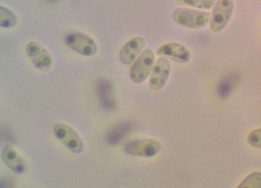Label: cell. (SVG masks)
Returning a JSON list of instances; mask_svg holds the SVG:
<instances>
[{"label": "cell", "instance_id": "4fadbf2b", "mask_svg": "<svg viewBox=\"0 0 261 188\" xmlns=\"http://www.w3.org/2000/svg\"><path fill=\"white\" fill-rule=\"evenodd\" d=\"M237 82V76L234 74L226 76L223 78L218 86V93L220 97L225 99L229 97Z\"/></svg>", "mask_w": 261, "mask_h": 188}, {"label": "cell", "instance_id": "e0dca14e", "mask_svg": "<svg viewBox=\"0 0 261 188\" xmlns=\"http://www.w3.org/2000/svg\"><path fill=\"white\" fill-rule=\"evenodd\" d=\"M248 141L253 147L261 148V129L251 132L248 137Z\"/></svg>", "mask_w": 261, "mask_h": 188}, {"label": "cell", "instance_id": "3957f363", "mask_svg": "<svg viewBox=\"0 0 261 188\" xmlns=\"http://www.w3.org/2000/svg\"><path fill=\"white\" fill-rule=\"evenodd\" d=\"M155 64L154 52L151 48H146L130 69V80L135 83L144 82L151 73Z\"/></svg>", "mask_w": 261, "mask_h": 188}, {"label": "cell", "instance_id": "8992f818", "mask_svg": "<svg viewBox=\"0 0 261 188\" xmlns=\"http://www.w3.org/2000/svg\"><path fill=\"white\" fill-rule=\"evenodd\" d=\"M65 43L71 50L83 56H94L98 50L97 44L94 39L77 32L67 35L65 38Z\"/></svg>", "mask_w": 261, "mask_h": 188}, {"label": "cell", "instance_id": "277c9868", "mask_svg": "<svg viewBox=\"0 0 261 188\" xmlns=\"http://www.w3.org/2000/svg\"><path fill=\"white\" fill-rule=\"evenodd\" d=\"M233 0H217L211 13L210 28L214 33L222 31L231 19L234 12Z\"/></svg>", "mask_w": 261, "mask_h": 188}, {"label": "cell", "instance_id": "7c38bea8", "mask_svg": "<svg viewBox=\"0 0 261 188\" xmlns=\"http://www.w3.org/2000/svg\"><path fill=\"white\" fill-rule=\"evenodd\" d=\"M17 15L11 9L0 6V26L4 29H11L18 24Z\"/></svg>", "mask_w": 261, "mask_h": 188}, {"label": "cell", "instance_id": "ac0fdd59", "mask_svg": "<svg viewBox=\"0 0 261 188\" xmlns=\"http://www.w3.org/2000/svg\"><path fill=\"white\" fill-rule=\"evenodd\" d=\"M130 131V127L129 125H125V126H123L122 127L118 128L117 130H116V133L113 134V135L109 136L110 137V139L113 138V137L115 136V139H114L113 141H115V139H116V141H120L122 139L123 137L126 136L127 132Z\"/></svg>", "mask_w": 261, "mask_h": 188}, {"label": "cell", "instance_id": "5bb4252c", "mask_svg": "<svg viewBox=\"0 0 261 188\" xmlns=\"http://www.w3.org/2000/svg\"><path fill=\"white\" fill-rule=\"evenodd\" d=\"M176 4L184 8L208 11L214 8L216 0H176Z\"/></svg>", "mask_w": 261, "mask_h": 188}, {"label": "cell", "instance_id": "7a4b0ae2", "mask_svg": "<svg viewBox=\"0 0 261 188\" xmlns=\"http://www.w3.org/2000/svg\"><path fill=\"white\" fill-rule=\"evenodd\" d=\"M25 52L32 64L39 71L49 73L53 69L54 59L52 55L39 42H29L25 46Z\"/></svg>", "mask_w": 261, "mask_h": 188}, {"label": "cell", "instance_id": "2e32d148", "mask_svg": "<svg viewBox=\"0 0 261 188\" xmlns=\"http://www.w3.org/2000/svg\"><path fill=\"white\" fill-rule=\"evenodd\" d=\"M239 188H261V173L255 172L245 178L243 182L239 185Z\"/></svg>", "mask_w": 261, "mask_h": 188}, {"label": "cell", "instance_id": "9a60e30c", "mask_svg": "<svg viewBox=\"0 0 261 188\" xmlns=\"http://www.w3.org/2000/svg\"><path fill=\"white\" fill-rule=\"evenodd\" d=\"M100 95L104 104L111 108L114 106V92L113 88L109 83H102L100 87Z\"/></svg>", "mask_w": 261, "mask_h": 188}, {"label": "cell", "instance_id": "6da1fadb", "mask_svg": "<svg viewBox=\"0 0 261 188\" xmlns=\"http://www.w3.org/2000/svg\"><path fill=\"white\" fill-rule=\"evenodd\" d=\"M172 18L174 22L181 27L200 29L210 24L211 13L200 9L179 8L174 11Z\"/></svg>", "mask_w": 261, "mask_h": 188}, {"label": "cell", "instance_id": "30bf717a", "mask_svg": "<svg viewBox=\"0 0 261 188\" xmlns=\"http://www.w3.org/2000/svg\"><path fill=\"white\" fill-rule=\"evenodd\" d=\"M157 53L161 57L169 58L179 64H187L192 58L190 51L186 46L176 43H169L161 46Z\"/></svg>", "mask_w": 261, "mask_h": 188}, {"label": "cell", "instance_id": "9c48e42d", "mask_svg": "<svg viewBox=\"0 0 261 188\" xmlns=\"http://www.w3.org/2000/svg\"><path fill=\"white\" fill-rule=\"evenodd\" d=\"M147 40L143 37H135L127 41L123 46L119 54V59L125 66L134 64L145 49Z\"/></svg>", "mask_w": 261, "mask_h": 188}, {"label": "cell", "instance_id": "5b68a950", "mask_svg": "<svg viewBox=\"0 0 261 188\" xmlns=\"http://www.w3.org/2000/svg\"><path fill=\"white\" fill-rule=\"evenodd\" d=\"M54 135L70 151L80 154L85 150L83 139L71 127L65 124H56L53 129Z\"/></svg>", "mask_w": 261, "mask_h": 188}, {"label": "cell", "instance_id": "8fae6325", "mask_svg": "<svg viewBox=\"0 0 261 188\" xmlns=\"http://www.w3.org/2000/svg\"><path fill=\"white\" fill-rule=\"evenodd\" d=\"M2 159L7 168L13 173L22 175L27 171L25 160L12 146L7 145L2 152Z\"/></svg>", "mask_w": 261, "mask_h": 188}, {"label": "cell", "instance_id": "ba28073f", "mask_svg": "<svg viewBox=\"0 0 261 188\" xmlns=\"http://www.w3.org/2000/svg\"><path fill=\"white\" fill-rule=\"evenodd\" d=\"M171 72V62L165 57H161L155 62L150 79V88L151 91L158 92L162 90L169 80Z\"/></svg>", "mask_w": 261, "mask_h": 188}, {"label": "cell", "instance_id": "52a82bcc", "mask_svg": "<svg viewBox=\"0 0 261 188\" xmlns=\"http://www.w3.org/2000/svg\"><path fill=\"white\" fill-rule=\"evenodd\" d=\"M161 145L158 141L151 139H139L125 144L124 150L127 154L135 156L151 158L160 151Z\"/></svg>", "mask_w": 261, "mask_h": 188}]
</instances>
